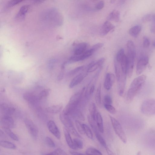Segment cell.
I'll list each match as a JSON object with an SVG mask.
<instances>
[{"label":"cell","mask_w":155,"mask_h":155,"mask_svg":"<svg viewBox=\"0 0 155 155\" xmlns=\"http://www.w3.org/2000/svg\"><path fill=\"white\" fill-rule=\"evenodd\" d=\"M75 147L76 149H82L83 147V144L82 141L78 138H75L73 140Z\"/></svg>","instance_id":"35"},{"label":"cell","mask_w":155,"mask_h":155,"mask_svg":"<svg viewBox=\"0 0 155 155\" xmlns=\"http://www.w3.org/2000/svg\"><path fill=\"white\" fill-rule=\"evenodd\" d=\"M63 108L61 104H58L49 107L46 109V110L49 113L57 114L62 110Z\"/></svg>","instance_id":"18"},{"label":"cell","mask_w":155,"mask_h":155,"mask_svg":"<svg viewBox=\"0 0 155 155\" xmlns=\"http://www.w3.org/2000/svg\"><path fill=\"white\" fill-rule=\"evenodd\" d=\"M88 119L91 127L94 132L95 135H96L100 133V132L98 130L96 123L95 120L90 115L88 116Z\"/></svg>","instance_id":"20"},{"label":"cell","mask_w":155,"mask_h":155,"mask_svg":"<svg viewBox=\"0 0 155 155\" xmlns=\"http://www.w3.org/2000/svg\"><path fill=\"white\" fill-rule=\"evenodd\" d=\"M111 123L116 134L124 143L127 142L126 135L120 123L114 117L109 116Z\"/></svg>","instance_id":"4"},{"label":"cell","mask_w":155,"mask_h":155,"mask_svg":"<svg viewBox=\"0 0 155 155\" xmlns=\"http://www.w3.org/2000/svg\"><path fill=\"white\" fill-rule=\"evenodd\" d=\"M120 64L122 73L127 75L128 60L127 56L125 55L121 60Z\"/></svg>","instance_id":"26"},{"label":"cell","mask_w":155,"mask_h":155,"mask_svg":"<svg viewBox=\"0 0 155 155\" xmlns=\"http://www.w3.org/2000/svg\"><path fill=\"white\" fill-rule=\"evenodd\" d=\"M153 46L155 48V41L154 42V43L153 44Z\"/></svg>","instance_id":"56"},{"label":"cell","mask_w":155,"mask_h":155,"mask_svg":"<svg viewBox=\"0 0 155 155\" xmlns=\"http://www.w3.org/2000/svg\"><path fill=\"white\" fill-rule=\"evenodd\" d=\"M70 153L72 155H87L86 154H84L82 153L75 152L73 151H70Z\"/></svg>","instance_id":"51"},{"label":"cell","mask_w":155,"mask_h":155,"mask_svg":"<svg viewBox=\"0 0 155 155\" xmlns=\"http://www.w3.org/2000/svg\"><path fill=\"white\" fill-rule=\"evenodd\" d=\"M1 124L2 128L11 129L15 126V122L11 116L3 115L1 119Z\"/></svg>","instance_id":"9"},{"label":"cell","mask_w":155,"mask_h":155,"mask_svg":"<svg viewBox=\"0 0 155 155\" xmlns=\"http://www.w3.org/2000/svg\"><path fill=\"white\" fill-rule=\"evenodd\" d=\"M115 26L109 21L105 22L101 28L100 34L102 36H104L109 32L115 29Z\"/></svg>","instance_id":"13"},{"label":"cell","mask_w":155,"mask_h":155,"mask_svg":"<svg viewBox=\"0 0 155 155\" xmlns=\"http://www.w3.org/2000/svg\"><path fill=\"white\" fill-rule=\"evenodd\" d=\"M141 152H138V153H137V155H141Z\"/></svg>","instance_id":"55"},{"label":"cell","mask_w":155,"mask_h":155,"mask_svg":"<svg viewBox=\"0 0 155 155\" xmlns=\"http://www.w3.org/2000/svg\"><path fill=\"white\" fill-rule=\"evenodd\" d=\"M1 110L3 115L10 116L12 115L15 111V109L5 103L1 104Z\"/></svg>","instance_id":"15"},{"label":"cell","mask_w":155,"mask_h":155,"mask_svg":"<svg viewBox=\"0 0 155 155\" xmlns=\"http://www.w3.org/2000/svg\"><path fill=\"white\" fill-rule=\"evenodd\" d=\"M45 142L47 145L51 147H55V145L53 140L50 137H47L45 138Z\"/></svg>","instance_id":"43"},{"label":"cell","mask_w":155,"mask_h":155,"mask_svg":"<svg viewBox=\"0 0 155 155\" xmlns=\"http://www.w3.org/2000/svg\"><path fill=\"white\" fill-rule=\"evenodd\" d=\"M51 90L50 89H45L42 91L38 96L39 101L47 97L50 94Z\"/></svg>","instance_id":"33"},{"label":"cell","mask_w":155,"mask_h":155,"mask_svg":"<svg viewBox=\"0 0 155 155\" xmlns=\"http://www.w3.org/2000/svg\"><path fill=\"white\" fill-rule=\"evenodd\" d=\"M64 132L66 142L68 146L70 148L73 150H76L73 141L70 135L69 131L65 127L64 129Z\"/></svg>","instance_id":"17"},{"label":"cell","mask_w":155,"mask_h":155,"mask_svg":"<svg viewBox=\"0 0 155 155\" xmlns=\"http://www.w3.org/2000/svg\"><path fill=\"white\" fill-rule=\"evenodd\" d=\"M64 74L63 73H60L58 75L57 77V79L58 81H61L64 78Z\"/></svg>","instance_id":"52"},{"label":"cell","mask_w":155,"mask_h":155,"mask_svg":"<svg viewBox=\"0 0 155 155\" xmlns=\"http://www.w3.org/2000/svg\"><path fill=\"white\" fill-rule=\"evenodd\" d=\"M88 46V44L86 43H80L75 47L74 50V53L75 55H80L85 52Z\"/></svg>","instance_id":"16"},{"label":"cell","mask_w":155,"mask_h":155,"mask_svg":"<svg viewBox=\"0 0 155 155\" xmlns=\"http://www.w3.org/2000/svg\"><path fill=\"white\" fill-rule=\"evenodd\" d=\"M127 75L122 73L120 80L118 82V92L119 95H123L124 93L126 82Z\"/></svg>","instance_id":"14"},{"label":"cell","mask_w":155,"mask_h":155,"mask_svg":"<svg viewBox=\"0 0 155 155\" xmlns=\"http://www.w3.org/2000/svg\"><path fill=\"white\" fill-rule=\"evenodd\" d=\"M75 123L77 130H78L79 133L81 134H84V131L83 124H82L79 121L77 120H76Z\"/></svg>","instance_id":"41"},{"label":"cell","mask_w":155,"mask_h":155,"mask_svg":"<svg viewBox=\"0 0 155 155\" xmlns=\"http://www.w3.org/2000/svg\"><path fill=\"white\" fill-rule=\"evenodd\" d=\"M108 20L118 22L120 19V13L117 10L112 11L108 17Z\"/></svg>","instance_id":"24"},{"label":"cell","mask_w":155,"mask_h":155,"mask_svg":"<svg viewBox=\"0 0 155 155\" xmlns=\"http://www.w3.org/2000/svg\"><path fill=\"white\" fill-rule=\"evenodd\" d=\"M125 55L124 49L121 48L117 53L116 59L118 62L120 63Z\"/></svg>","instance_id":"38"},{"label":"cell","mask_w":155,"mask_h":155,"mask_svg":"<svg viewBox=\"0 0 155 155\" xmlns=\"http://www.w3.org/2000/svg\"><path fill=\"white\" fill-rule=\"evenodd\" d=\"M104 107L112 115H115L116 113V110L111 104H104Z\"/></svg>","instance_id":"40"},{"label":"cell","mask_w":155,"mask_h":155,"mask_svg":"<svg viewBox=\"0 0 155 155\" xmlns=\"http://www.w3.org/2000/svg\"><path fill=\"white\" fill-rule=\"evenodd\" d=\"M3 129L4 131L6 134L9 136L11 139L14 140L18 141L19 139L17 136L11 130L8 128H3Z\"/></svg>","instance_id":"32"},{"label":"cell","mask_w":155,"mask_h":155,"mask_svg":"<svg viewBox=\"0 0 155 155\" xmlns=\"http://www.w3.org/2000/svg\"><path fill=\"white\" fill-rule=\"evenodd\" d=\"M95 136L98 142H99L102 146L104 147L105 149L107 147L105 140L100 133L95 135Z\"/></svg>","instance_id":"39"},{"label":"cell","mask_w":155,"mask_h":155,"mask_svg":"<svg viewBox=\"0 0 155 155\" xmlns=\"http://www.w3.org/2000/svg\"><path fill=\"white\" fill-rule=\"evenodd\" d=\"M86 153L87 155H103L100 151L93 147L88 148L86 150Z\"/></svg>","instance_id":"29"},{"label":"cell","mask_w":155,"mask_h":155,"mask_svg":"<svg viewBox=\"0 0 155 155\" xmlns=\"http://www.w3.org/2000/svg\"><path fill=\"white\" fill-rule=\"evenodd\" d=\"M128 52L136 53L135 45L133 42L131 40L128 41L127 43Z\"/></svg>","instance_id":"34"},{"label":"cell","mask_w":155,"mask_h":155,"mask_svg":"<svg viewBox=\"0 0 155 155\" xmlns=\"http://www.w3.org/2000/svg\"><path fill=\"white\" fill-rule=\"evenodd\" d=\"M149 62V58L147 56H143L139 59L136 67L137 75H139L141 74L145 71Z\"/></svg>","instance_id":"7"},{"label":"cell","mask_w":155,"mask_h":155,"mask_svg":"<svg viewBox=\"0 0 155 155\" xmlns=\"http://www.w3.org/2000/svg\"><path fill=\"white\" fill-rule=\"evenodd\" d=\"M104 104H111L112 99L111 96L109 95H106L104 98Z\"/></svg>","instance_id":"46"},{"label":"cell","mask_w":155,"mask_h":155,"mask_svg":"<svg viewBox=\"0 0 155 155\" xmlns=\"http://www.w3.org/2000/svg\"><path fill=\"white\" fill-rule=\"evenodd\" d=\"M105 61V59L104 58H100V59L98 60L97 62L98 63V64L100 68H102V66L104 64V63Z\"/></svg>","instance_id":"50"},{"label":"cell","mask_w":155,"mask_h":155,"mask_svg":"<svg viewBox=\"0 0 155 155\" xmlns=\"http://www.w3.org/2000/svg\"><path fill=\"white\" fill-rule=\"evenodd\" d=\"M0 145L1 146L5 148L11 149H16V146L15 144L7 141L1 140Z\"/></svg>","instance_id":"27"},{"label":"cell","mask_w":155,"mask_h":155,"mask_svg":"<svg viewBox=\"0 0 155 155\" xmlns=\"http://www.w3.org/2000/svg\"><path fill=\"white\" fill-rule=\"evenodd\" d=\"M101 85L100 83L97 89L95 95V100L98 106L101 108L102 107L101 100Z\"/></svg>","instance_id":"25"},{"label":"cell","mask_w":155,"mask_h":155,"mask_svg":"<svg viewBox=\"0 0 155 155\" xmlns=\"http://www.w3.org/2000/svg\"><path fill=\"white\" fill-rule=\"evenodd\" d=\"M140 111L145 115L155 116V100L149 99L144 101L141 106Z\"/></svg>","instance_id":"3"},{"label":"cell","mask_w":155,"mask_h":155,"mask_svg":"<svg viewBox=\"0 0 155 155\" xmlns=\"http://www.w3.org/2000/svg\"><path fill=\"white\" fill-rule=\"evenodd\" d=\"M104 5V1H100L96 3L95 8L97 10H101L103 8Z\"/></svg>","instance_id":"48"},{"label":"cell","mask_w":155,"mask_h":155,"mask_svg":"<svg viewBox=\"0 0 155 155\" xmlns=\"http://www.w3.org/2000/svg\"><path fill=\"white\" fill-rule=\"evenodd\" d=\"M24 123L30 135L35 140H37L38 136V129L37 126L31 120L26 118Z\"/></svg>","instance_id":"5"},{"label":"cell","mask_w":155,"mask_h":155,"mask_svg":"<svg viewBox=\"0 0 155 155\" xmlns=\"http://www.w3.org/2000/svg\"><path fill=\"white\" fill-rule=\"evenodd\" d=\"M83 126L84 133L86 134L89 138L93 140V134L90 128L88 125L85 124H83Z\"/></svg>","instance_id":"31"},{"label":"cell","mask_w":155,"mask_h":155,"mask_svg":"<svg viewBox=\"0 0 155 155\" xmlns=\"http://www.w3.org/2000/svg\"><path fill=\"white\" fill-rule=\"evenodd\" d=\"M152 15L150 14L145 16L142 19V21L145 23L150 21L152 19Z\"/></svg>","instance_id":"45"},{"label":"cell","mask_w":155,"mask_h":155,"mask_svg":"<svg viewBox=\"0 0 155 155\" xmlns=\"http://www.w3.org/2000/svg\"><path fill=\"white\" fill-rule=\"evenodd\" d=\"M96 122L100 133H103L104 131L103 119L100 112L97 113L96 117Z\"/></svg>","instance_id":"19"},{"label":"cell","mask_w":155,"mask_h":155,"mask_svg":"<svg viewBox=\"0 0 155 155\" xmlns=\"http://www.w3.org/2000/svg\"><path fill=\"white\" fill-rule=\"evenodd\" d=\"M98 68H99L96 62H93L90 63L88 66L87 72L88 73L94 72Z\"/></svg>","instance_id":"30"},{"label":"cell","mask_w":155,"mask_h":155,"mask_svg":"<svg viewBox=\"0 0 155 155\" xmlns=\"http://www.w3.org/2000/svg\"><path fill=\"white\" fill-rule=\"evenodd\" d=\"M136 56V53L128 52L127 56L128 60L127 75L129 78L131 77L132 75Z\"/></svg>","instance_id":"8"},{"label":"cell","mask_w":155,"mask_h":155,"mask_svg":"<svg viewBox=\"0 0 155 155\" xmlns=\"http://www.w3.org/2000/svg\"><path fill=\"white\" fill-rule=\"evenodd\" d=\"M83 66L78 67L69 72L68 75L70 76H73L81 71L83 69Z\"/></svg>","instance_id":"42"},{"label":"cell","mask_w":155,"mask_h":155,"mask_svg":"<svg viewBox=\"0 0 155 155\" xmlns=\"http://www.w3.org/2000/svg\"><path fill=\"white\" fill-rule=\"evenodd\" d=\"M60 119L62 123L65 126V127L75 137L79 138L81 137L74 127L70 117L66 114L63 111L60 114Z\"/></svg>","instance_id":"2"},{"label":"cell","mask_w":155,"mask_h":155,"mask_svg":"<svg viewBox=\"0 0 155 155\" xmlns=\"http://www.w3.org/2000/svg\"><path fill=\"white\" fill-rule=\"evenodd\" d=\"M88 73L86 71V72H83L77 75L70 82L69 85V88H73L80 83L87 75Z\"/></svg>","instance_id":"11"},{"label":"cell","mask_w":155,"mask_h":155,"mask_svg":"<svg viewBox=\"0 0 155 155\" xmlns=\"http://www.w3.org/2000/svg\"><path fill=\"white\" fill-rule=\"evenodd\" d=\"M152 20L154 22H155V14L152 15Z\"/></svg>","instance_id":"54"},{"label":"cell","mask_w":155,"mask_h":155,"mask_svg":"<svg viewBox=\"0 0 155 155\" xmlns=\"http://www.w3.org/2000/svg\"><path fill=\"white\" fill-rule=\"evenodd\" d=\"M89 111L90 115L96 121V108L95 103H91L89 105Z\"/></svg>","instance_id":"28"},{"label":"cell","mask_w":155,"mask_h":155,"mask_svg":"<svg viewBox=\"0 0 155 155\" xmlns=\"http://www.w3.org/2000/svg\"><path fill=\"white\" fill-rule=\"evenodd\" d=\"M141 29V26L140 25H137L131 28L129 33L131 36L136 38L138 37Z\"/></svg>","instance_id":"23"},{"label":"cell","mask_w":155,"mask_h":155,"mask_svg":"<svg viewBox=\"0 0 155 155\" xmlns=\"http://www.w3.org/2000/svg\"><path fill=\"white\" fill-rule=\"evenodd\" d=\"M107 152L108 155H114V154L112 152L109 148L107 147L105 148Z\"/></svg>","instance_id":"53"},{"label":"cell","mask_w":155,"mask_h":155,"mask_svg":"<svg viewBox=\"0 0 155 155\" xmlns=\"http://www.w3.org/2000/svg\"><path fill=\"white\" fill-rule=\"evenodd\" d=\"M44 155H68L63 150L58 149L54 152L46 154Z\"/></svg>","instance_id":"37"},{"label":"cell","mask_w":155,"mask_h":155,"mask_svg":"<svg viewBox=\"0 0 155 155\" xmlns=\"http://www.w3.org/2000/svg\"><path fill=\"white\" fill-rule=\"evenodd\" d=\"M22 1H9L7 7L8 8H11V7H12L15 5L21 2H22Z\"/></svg>","instance_id":"49"},{"label":"cell","mask_w":155,"mask_h":155,"mask_svg":"<svg viewBox=\"0 0 155 155\" xmlns=\"http://www.w3.org/2000/svg\"><path fill=\"white\" fill-rule=\"evenodd\" d=\"M120 63L118 62L115 59L114 61V66L116 80L118 82L120 80L122 73L121 65H120Z\"/></svg>","instance_id":"22"},{"label":"cell","mask_w":155,"mask_h":155,"mask_svg":"<svg viewBox=\"0 0 155 155\" xmlns=\"http://www.w3.org/2000/svg\"><path fill=\"white\" fill-rule=\"evenodd\" d=\"M115 80V76L114 74L111 73H107L104 82L105 89L107 90H110L114 83Z\"/></svg>","instance_id":"12"},{"label":"cell","mask_w":155,"mask_h":155,"mask_svg":"<svg viewBox=\"0 0 155 155\" xmlns=\"http://www.w3.org/2000/svg\"><path fill=\"white\" fill-rule=\"evenodd\" d=\"M24 99L29 103L30 107L34 109L39 108V100L38 96L34 94L30 93H26L23 95Z\"/></svg>","instance_id":"6"},{"label":"cell","mask_w":155,"mask_h":155,"mask_svg":"<svg viewBox=\"0 0 155 155\" xmlns=\"http://www.w3.org/2000/svg\"><path fill=\"white\" fill-rule=\"evenodd\" d=\"M94 53L93 51L90 48V50L86 51L83 54L80 55L81 61L85 60L92 55Z\"/></svg>","instance_id":"36"},{"label":"cell","mask_w":155,"mask_h":155,"mask_svg":"<svg viewBox=\"0 0 155 155\" xmlns=\"http://www.w3.org/2000/svg\"><path fill=\"white\" fill-rule=\"evenodd\" d=\"M48 129L52 134L56 138L60 139L61 138L60 131L55 122L52 120L49 121L47 124Z\"/></svg>","instance_id":"10"},{"label":"cell","mask_w":155,"mask_h":155,"mask_svg":"<svg viewBox=\"0 0 155 155\" xmlns=\"http://www.w3.org/2000/svg\"><path fill=\"white\" fill-rule=\"evenodd\" d=\"M104 46V44L102 43L97 44L94 45L91 49L94 53L95 51L102 47Z\"/></svg>","instance_id":"44"},{"label":"cell","mask_w":155,"mask_h":155,"mask_svg":"<svg viewBox=\"0 0 155 155\" xmlns=\"http://www.w3.org/2000/svg\"><path fill=\"white\" fill-rule=\"evenodd\" d=\"M150 44L149 39L146 37H144L143 42V46L144 48H147L149 47Z\"/></svg>","instance_id":"47"},{"label":"cell","mask_w":155,"mask_h":155,"mask_svg":"<svg viewBox=\"0 0 155 155\" xmlns=\"http://www.w3.org/2000/svg\"><path fill=\"white\" fill-rule=\"evenodd\" d=\"M146 77L142 75L137 77L131 82L128 91L127 98L129 102L132 101L144 85Z\"/></svg>","instance_id":"1"},{"label":"cell","mask_w":155,"mask_h":155,"mask_svg":"<svg viewBox=\"0 0 155 155\" xmlns=\"http://www.w3.org/2000/svg\"><path fill=\"white\" fill-rule=\"evenodd\" d=\"M29 6L25 5L21 8L17 15L16 18L18 19H23L25 16L29 8Z\"/></svg>","instance_id":"21"}]
</instances>
